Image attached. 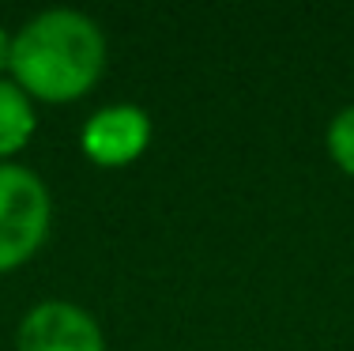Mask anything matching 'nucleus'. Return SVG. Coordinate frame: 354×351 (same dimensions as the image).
I'll list each match as a JSON object with an SVG mask.
<instances>
[{"label": "nucleus", "instance_id": "3", "mask_svg": "<svg viewBox=\"0 0 354 351\" xmlns=\"http://www.w3.org/2000/svg\"><path fill=\"white\" fill-rule=\"evenodd\" d=\"M19 351H102V332L80 306L41 303L23 317Z\"/></svg>", "mask_w": 354, "mask_h": 351}, {"label": "nucleus", "instance_id": "4", "mask_svg": "<svg viewBox=\"0 0 354 351\" xmlns=\"http://www.w3.org/2000/svg\"><path fill=\"white\" fill-rule=\"evenodd\" d=\"M151 140V121L136 106H109L98 110L83 129V152L98 166H124L132 163Z\"/></svg>", "mask_w": 354, "mask_h": 351}, {"label": "nucleus", "instance_id": "7", "mask_svg": "<svg viewBox=\"0 0 354 351\" xmlns=\"http://www.w3.org/2000/svg\"><path fill=\"white\" fill-rule=\"evenodd\" d=\"M8 61H12V42H8V35L0 30V69H4Z\"/></svg>", "mask_w": 354, "mask_h": 351}, {"label": "nucleus", "instance_id": "2", "mask_svg": "<svg viewBox=\"0 0 354 351\" xmlns=\"http://www.w3.org/2000/svg\"><path fill=\"white\" fill-rule=\"evenodd\" d=\"M49 193L27 166L0 163V272L23 264L46 242Z\"/></svg>", "mask_w": 354, "mask_h": 351}, {"label": "nucleus", "instance_id": "5", "mask_svg": "<svg viewBox=\"0 0 354 351\" xmlns=\"http://www.w3.org/2000/svg\"><path fill=\"white\" fill-rule=\"evenodd\" d=\"M35 132V110L19 83L0 80V155H12Z\"/></svg>", "mask_w": 354, "mask_h": 351}, {"label": "nucleus", "instance_id": "1", "mask_svg": "<svg viewBox=\"0 0 354 351\" xmlns=\"http://www.w3.org/2000/svg\"><path fill=\"white\" fill-rule=\"evenodd\" d=\"M12 72L19 87L49 102H72L95 87L106 64L102 30L80 12H41L12 42Z\"/></svg>", "mask_w": 354, "mask_h": 351}, {"label": "nucleus", "instance_id": "6", "mask_svg": "<svg viewBox=\"0 0 354 351\" xmlns=\"http://www.w3.org/2000/svg\"><path fill=\"white\" fill-rule=\"evenodd\" d=\"M328 152L343 166L347 174H354V106H347L328 129Z\"/></svg>", "mask_w": 354, "mask_h": 351}]
</instances>
